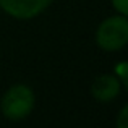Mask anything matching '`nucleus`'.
Here are the masks:
<instances>
[{"label": "nucleus", "mask_w": 128, "mask_h": 128, "mask_svg": "<svg viewBox=\"0 0 128 128\" xmlns=\"http://www.w3.org/2000/svg\"><path fill=\"white\" fill-rule=\"evenodd\" d=\"M34 91L26 84H15L8 88L0 102L3 117L12 122H20V120H24L26 117H29L34 110Z\"/></svg>", "instance_id": "f257e3e1"}, {"label": "nucleus", "mask_w": 128, "mask_h": 128, "mask_svg": "<svg viewBox=\"0 0 128 128\" xmlns=\"http://www.w3.org/2000/svg\"><path fill=\"white\" fill-rule=\"evenodd\" d=\"M128 42V20L125 15H115L104 20L96 31V44L104 52H117Z\"/></svg>", "instance_id": "f03ea898"}, {"label": "nucleus", "mask_w": 128, "mask_h": 128, "mask_svg": "<svg viewBox=\"0 0 128 128\" xmlns=\"http://www.w3.org/2000/svg\"><path fill=\"white\" fill-rule=\"evenodd\" d=\"M54 0H0V8L16 20H31L41 15Z\"/></svg>", "instance_id": "7ed1b4c3"}, {"label": "nucleus", "mask_w": 128, "mask_h": 128, "mask_svg": "<svg viewBox=\"0 0 128 128\" xmlns=\"http://www.w3.org/2000/svg\"><path fill=\"white\" fill-rule=\"evenodd\" d=\"M122 83L115 75H99L91 84V94L99 102H110L122 91Z\"/></svg>", "instance_id": "20e7f679"}, {"label": "nucleus", "mask_w": 128, "mask_h": 128, "mask_svg": "<svg viewBox=\"0 0 128 128\" xmlns=\"http://www.w3.org/2000/svg\"><path fill=\"white\" fill-rule=\"evenodd\" d=\"M114 75L120 80V83H122L123 88L128 86V65H126L125 60H122V62H118L115 65V68H114Z\"/></svg>", "instance_id": "39448f33"}, {"label": "nucleus", "mask_w": 128, "mask_h": 128, "mask_svg": "<svg viewBox=\"0 0 128 128\" xmlns=\"http://www.w3.org/2000/svg\"><path fill=\"white\" fill-rule=\"evenodd\" d=\"M112 6L120 15H128V0H112Z\"/></svg>", "instance_id": "423d86ee"}, {"label": "nucleus", "mask_w": 128, "mask_h": 128, "mask_svg": "<svg viewBox=\"0 0 128 128\" xmlns=\"http://www.w3.org/2000/svg\"><path fill=\"white\" fill-rule=\"evenodd\" d=\"M128 107L126 106H123L122 107V110H120V114H118V118H117V126L118 128H126L128 126Z\"/></svg>", "instance_id": "0eeeda50"}]
</instances>
